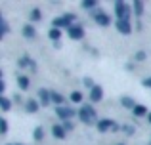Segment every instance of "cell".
<instances>
[{
	"instance_id": "obj_1",
	"label": "cell",
	"mask_w": 151,
	"mask_h": 145,
	"mask_svg": "<svg viewBox=\"0 0 151 145\" xmlns=\"http://www.w3.org/2000/svg\"><path fill=\"white\" fill-rule=\"evenodd\" d=\"M77 115H78V119H81L84 124H94V122L98 124V120H96V111H94L92 105H82V107L78 109Z\"/></svg>"
},
{
	"instance_id": "obj_2",
	"label": "cell",
	"mask_w": 151,
	"mask_h": 145,
	"mask_svg": "<svg viewBox=\"0 0 151 145\" xmlns=\"http://www.w3.org/2000/svg\"><path fill=\"white\" fill-rule=\"evenodd\" d=\"M75 19H77V15L75 14H63V15H59V17H55L54 19V29H69L71 25H75Z\"/></svg>"
},
{
	"instance_id": "obj_3",
	"label": "cell",
	"mask_w": 151,
	"mask_h": 145,
	"mask_svg": "<svg viewBox=\"0 0 151 145\" xmlns=\"http://www.w3.org/2000/svg\"><path fill=\"white\" fill-rule=\"evenodd\" d=\"M115 14H117V19H126V21H128L130 4L128 2H115Z\"/></svg>"
},
{
	"instance_id": "obj_4",
	"label": "cell",
	"mask_w": 151,
	"mask_h": 145,
	"mask_svg": "<svg viewBox=\"0 0 151 145\" xmlns=\"http://www.w3.org/2000/svg\"><path fill=\"white\" fill-rule=\"evenodd\" d=\"M55 113H58V116L61 119V122H65V120H71L75 115H77V111L71 107H67V105H59V107H55Z\"/></svg>"
},
{
	"instance_id": "obj_5",
	"label": "cell",
	"mask_w": 151,
	"mask_h": 145,
	"mask_svg": "<svg viewBox=\"0 0 151 145\" xmlns=\"http://www.w3.org/2000/svg\"><path fill=\"white\" fill-rule=\"evenodd\" d=\"M94 21H96L100 27H109V23H111V17L105 14V11L98 10V11H94Z\"/></svg>"
},
{
	"instance_id": "obj_6",
	"label": "cell",
	"mask_w": 151,
	"mask_h": 145,
	"mask_svg": "<svg viewBox=\"0 0 151 145\" xmlns=\"http://www.w3.org/2000/svg\"><path fill=\"white\" fill-rule=\"evenodd\" d=\"M67 31H69V36L73 38V40H81V38L84 36V29H82L81 25H71Z\"/></svg>"
},
{
	"instance_id": "obj_7",
	"label": "cell",
	"mask_w": 151,
	"mask_h": 145,
	"mask_svg": "<svg viewBox=\"0 0 151 145\" xmlns=\"http://www.w3.org/2000/svg\"><path fill=\"white\" fill-rule=\"evenodd\" d=\"M117 31L122 34H130L132 33V27H130V21H126V19H117Z\"/></svg>"
},
{
	"instance_id": "obj_8",
	"label": "cell",
	"mask_w": 151,
	"mask_h": 145,
	"mask_svg": "<svg viewBox=\"0 0 151 145\" xmlns=\"http://www.w3.org/2000/svg\"><path fill=\"white\" fill-rule=\"evenodd\" d=\"M38 97H40V105H50L52 103V90H46V88H40L38 90Z\"/></svg>"
},
{
	"instance_id": "obj_9",
	"label": "cell",
	"mask_w": 151,
	"mask_h": 145,
	"mask_svg": "<svg viewBox=\"0 0 151 145\" xmlns=\"http://www.w3.org/2000/svg\"><path fill=\"white\" fill-rule=\"evenodd\" d=\"M103 99V88L101 86H94L92 90H90V101L92 103H98V101Z\"/></svg>"
},
{
	"instance_id": "obj_10",
	"label": "cell",
	"mask_w": 151,
	"mask_h": 145,
	"mask_svg": "<svg viewBox=\"0 0 151 145\" xmlns=\"http://www.w3.org/2000/svg\"><path fill=\"white\" fill-rule=\"evenodd\" d=\"M98 130L101 132V134H105L107 130H111V128H115V122L111 119H101V120H98Z\"/></svg>"
},
{
	"instance_id": "obj_11",
	"label": "cell",
	"mask_w": 151,
	"mask_h": 145,
	"mask_svg": "<svg viewBox=\"0 0 151 145\" xmlns=\"http://www.w3.org/2000/svg\"><path fill=\"white\" fill-rule=\"evenodd\" d=\"M52 134H54L55 139H63L67 132H65V128H63L61 124H54V128H52Z\"/></svg>"
},
{
	"instance_id": "obj_12",
	"label": "cell",
	"mask_w": 151,
	"mask_h": 145,
	"mask_svg": "<svg viewBox=\"0 0 151 145\" xmlns=\"http://www.w3.org/2000/svg\"><path fill=\"white\" fill-rule=\"evenodd\" d=\"M17 86L21 90H29V86H31L29 76H27V74H19V76H17Z\"/></svg>"
},
{
	"instance_id": "obj_13",
	"label": "cell",
	"mask_w": 151,
	"mask_h": 145,
	"mask_svg": "<svg viewBox=\"0 0 151 145\" xmlns=\"http://www.w3.org/2000/svg\"><path fill=\"white\" fill-rule=\"evenodd\" d=\"M52 103H55V107L59 105H65V96L59 92H52Z\"/></svg>"
},
{
	"instance_id": "obj_14",
	"label": "cell",
	"mask_w": 151,
	"mask_h": 145,
	"mask_svg": "<svg viewBox=\"0 0 151 145\" xmlns=\"http://www.w3.org/2000/svg\"><path fill=\"white\" fill-rule=\"evenodd\" d=\"M121 103H122V107H126V109H134L138 105L136 101H134L132 97H128V96H122L121 97Z\"/></svg>"
},
{
	"instance_id": "obj_15",
	"label": "cell",
	"mask_w": 151,
	"mask_h": 145,
	"mask_svg": "<svg viewBox=\"0 0 151 145\" xmlns=\"http://www.w3.org/2000/svg\"><path fill=\"white\" fill-rule=\"evenodd\" d=\"M38 107H40V103H38V101H35V99H29V101H27V105H25L27 113H37Z\"/></svg>"
},
{
	"instance_id": "obj_16",
	"label": "cell",
	"mask_w": 151,
	"mask_h": 145,
	"mask_svg": "<svg viewBox=\"0 0 151 145\" xmlns=\"http://www.w3.org/2000/svg\"><path fill=\"white\" fill-rule=\"evenodd\" d=\"M132 8H134V14L140 17V15H144V2L142 0H136V2L132 4Z\"/></svg>"
},
{
	"instance_id": "obj_17",
	"label": "cell",
	"mask_w": 151,
	"mask_h": 145,
	"mask_svg": "<svg viewBox=\"0 0 151 145\" xmlns=\"http://www.w3.org/2000/svg\"><path fill=\"white\" fill-rule=\"evenodd\" d=\"M23 34H25L27 38H33L35 34H37V31H35V27L31 25V23H27V25L23 27Z\"/></svg>"
},
{
	"instance_id": "obj_18",
	"label": "cell",
	"mask_w": 151,
	"mask_h": 145,
	"mask_svg": "<svg viewBox=\"0 0 151 145\" xmlns=\"http://www.w3.org/2000/svg\"><path fill=\"white\" fill-rule=\"evenodd\" d=\"M132 111H134V115H136V116H145V115H149L147 109H145V105H136Z\"/></svg>"
},
{
	"instance_id": "obj_19",
	"label": "cell",
	"mask_w": 151,
	"mask_h": 145,
	"mask_svg": "<svg viewBox=\"0 0 151 145\" xmlns=\"http://www.w3.org/2000/svg\"><path fill=\"white\" fill-rule=\"evenodd\" d=\"M0 109H2V111H10L12 109V101L8 99V97L0 96Z\"/></svg>"
},
{
	"instance_id": "obj_20",
	"label": "cell",
	"mask_w": 151,
	"mask_h": 145,
	"mask_svg": "<svg viewBox=\"0 0 151 145\" xmlns=\"http://www.w3.org/2000/svg\"><path fill=\"white\" fill-rule=\"evenodd\" d=\"M48 36H50V40H54V42H58L59 38H61V31L59 29H50V33H48Z\"/></svg>"
},
{
	"instance_id": "obj_21",
	"label": "cell",
	"mask_w": 151,
	"mask_h": 145,
	"mask_svg": "<svg viewBox=\"0 0 151 145\" xmlns=\"http://www.w3.org/2000/svg\"><path fill=\"white\" fill-rule=\"evenodd\" d=\"M33 138L37 139V141H42V138H44V128H42V126L35 128V134H33Z\"/></svg>"
},
{
	"instance_id": "obj_22",
	"label": "cell",
	"mask_w": 151,
	"mask_h": 145,
	"mask_svg": "<svg viewBox=\"0 0 151 145\" xmlns=\"http://www.w3.org/2000/svg\"><path fill=\"white\" fill-rule=\"evenodd\" d=\"M71 101H73V103H81L82 101V94L78 92V90H75V92L71 94Z\"/></svg>"
},
{
	"instance_id": "obj_23",
	"label": "cell",
	"mask_w": 151,
	"mask_h": 145,
	"mask_svg": "<svg viewBox=\"0 0 151 145\" xmlns=\"http://www.w3.org/2000/svg\"><path fill=\"white\" fill-rule=\"evenodd\" d=\"M29 17H31V21H38V19L42 17V14H40V10H33L29 14Z\"/></svg>"
},
{
	"instance_id": "obj_24",
	"label": "cell",
	"mask_w": 151,
	"mask_h": 145,
	"mask_svg": "<svg viewBox=\"0 0 151 145\" xmlns=\"http://www.w3.org/2000/svg\"><path fill=\"white\" fill-rule=\"evenodd\" d=\"M19 65H21V67H33V61L25 56V57H21V59H19Z\"/></svg>"
},
{
	"instance_id": "obj_25",
	"label": "cell",
	"mask_w": 151,
	"mask_h": 145,
	"mask_svg": "<svg viewBox=\"0 0 151 145\" xmlns=\"http://www.w3.org/2000/svg\"><path fill=\"white\" fill-rule=\"evenodd\" d=\"M96 6H98L96 0H88V2H82V8H86V10H94Z\"/></svg>"
},
{
	"instance_id": "obj_26",
	"label": "cell",
	"mask_w": 151,
	"mask_h": 145,
	"mask_svg": "<svg viewBox=\"0 0 151 145\" xmlns=\"http://www.w3.org/2000/svg\"><path fill=\"white\" fill-rule=\"evenodd\" d=\"M6 33H10V27H8V23H2V25H0V40L4 38Z\"/></svg>"
},
{
	"instance_id": "obj_27",
	"label": "cell",
	"mask_w": 151,
	"mask_h": 145,
	"mask_svg": "<svg viewBox=\"0 0 151 145\" xmlns=\"http://www.w3.org/2000/svg\"><path fill=\"white\" fill-rule=\"evenodd\" d=\"M8 132V122L6 119H0V134H6Z\"/></svg>"
},
{
	"instance_id": "obj_28",
	"label": "cell",
	"mask_w": 151,
	"mask_h": 145,
	"mask_svg": "<svg viewBox=\"0 0 151 145\" xmlns=\"http://www.w3.org/2000/svg\"><path fill=\"white\" fill-rule=\"evenodd\" d=\"M63 128H65V132H67V130H73V122L65 120V122H63Z\"/></svg>"
},
{
	"instance_id": "obj_29",
	"label": "cell",
	"mask_w": 151,
	"mask_h": 145,
	"mask_svg": "<svg viewBox=\"0 0 151 145\" xmlns=\"http://www.w3.org/2000/svg\"><path fill=\"white\" fill-rule=\"evenodd\" d=\"M136 59H138V61H144V59H145V52H138V54H136Z\"/></svg>"
},
{
	"instance_id": "obj_30",
	"label": "cell",
	"mask_w": 151,
	"mask_h": 145,
	"mask_svg": "<svg viewBox=\"0 0 151 145\" xmlns=\"http://www.w3.org/2000/svg\"><path fill=\"white\" fill-rule=\"evenodd\" d=\"M84 84H86V86H88V88H90V90H92V88H94V86H96V84H94V82H92V80H90V78H84Z\"/></svg>"
},
{
	"instance_id": "obj_31",
	"label": "cell",
	"mask_w": 151,
	"mask_h": 145,
	"mask_svg": "<svg viewBox=\"0 0 151 145\" xmlns=\"http://www.w3.org/2000/svg\"><path fill=\"white\" fill-rule=\"evenodd\" d=\"M144 86H145V88H151V76H147L144 80Z\"/></svg>"
},
{
	"instance_id": "obj_32",
	"label": "cell",
	"mask_w": 151,
	"mask_h": 145,
	"mask_svg": "<svg viewBox=\"0 0 151 145\" xmlns=\"http://www.w3.org/2000/svg\"><path fill=\"white\" fill-rule=\"evenodd\" d=\"M4 90H6V84H4V80H0V96L4 94Z\"/></svg>"
},
{
	"instance_id": "obj_33",
	"label": "cell",
	"mask_w": 151,
	"mask_h": 145,
	"mask_svg": "<svg viewBox=\"0 0 151 145\" xmlns=\"http://www.w3.org/2000/svg\"><path fill=\"white\" fill-rule=\"evenodd\" d=\"M2 23H4V19H2V14H0V25H2Z\"/></svg>"
},
{
	"instance_id": "obj_34",
	"label": "cell",
	"mask_w": 151,
	"mask_h": 145,
	"mask_svg": "<svg viewBox=\"0 0 151 145\" xmlns=\"http://www.w3.org/2000/svg\"><path fill=\"white\" fill-rule=\"evenodd\" d=\"M147 119H149V122H151V113H149V115H147Z\"/></svg>"
},
{
	"instance_id": "obj_35",
	"label": "cell",
	"mask_w": 151,
	"mask_h": 145,
	"mask_svg": "<svg viewBox=\"0 0 151 145\" xmlns=\"http://www.w3.org/2000/svg\"><path fill=\"white\" fill-rule=\"evenodd\" d=\"M8 145H19V143H8Z\"/></svg>"
},
{
	"instance_id": "obj_36",
	"label": "cell",
	"mask_w": 151,
	"mask_h": 145,
	"mask_svg": "<svg viewBox=\"0 0 151 145\" xmlns=\"http://www.w3.org/2000/svg\"><path fill=\"white\" fill-rule=\"evenodd\" d=\"M0 80H2V71H0Z\"/></svg>"
},
{
	"instance_id": "obj_37",
	"label": "cell",
	"mask_w": 151,
	"mask_h": 145,
	"mask_svg": "<svg viewBox=\"0 0 151 145\" xmlns=\"http://www.w3.org/2000/svg\"><path fill=\"white\" fill-rule=\"evenodd\" d=\"M121 145H122V143H121Z\"/></svg>"
}]
</instances>
